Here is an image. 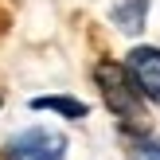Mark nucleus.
<instances>
[{"label":"nucleus","mask_w":160,"mask_h":160,"mask_svg":"<svg viewBox=\"0 0 160 160\" xmlns=\"http://www.w3.org/2000/svg\"><path fill=\"white\" fill-rule=\"evenodd\" d=\"M125 70L133 74V82H137V90L145 94L148 102H156L160 106V47H133L129 59H125Z\"/></svg>","instance_id":"7ed1b4c3"},{"label":"nucleus","mask_w":160,"mask_h":160,"mask_svg":"<svg viewBox=\"0 0 160 160\" xmlns=\"http://www.w3.org/2000/svg\"><path fill=\"white\" fill-rule=\"evenodd\" d=\"M129 160H160V137H137L129 148Z\"/></svg>","instance_id":"423d86ee"},{"label":"nucleus","mask_w":160,"mask_h":160,"mask_svg":"<svg viewBox=\"0 0 160 160\" xmlns=\"http://www.w3.org/2000/svg\"><path fill=\"white\" fill-rule=\"evenodd\" d=\"M31 109H51V113L67 117V121H82L90 113V106L78 98H62V94H47V98H31Z\"/></svg>","instance_id":"20e7f679"},{"label":"nucleus","mask_w":160,"mask_h":160,"mask_svg":"<svg viewBox=\"0 0 160 160\" xmlns=\"http://www.w3.org/2000/svg\"><path fill=\"white\" fill-rule=\"evenodd\" d=\"M145 12H148V0H121L113 8V23L121 31H129V35H137L145 28Z\"/></svg>","instance_id":"39448f33"},{"label":"nucleus","mask_w":160,"mask_h":160,"mask_svg":"<svg viewBox=\"0 0 160 160\" xmlns=\"http://www.w3.org/2000/svg\"><path fill=\"white\" fill-rule=\"evenodd\" d=\"M98 86H102V94H106V106L117 113L121 125L145 117L141 113V98H145V94L137 90V82H133V74L125 67H98Z\"/></svg>","instance_id":"f257e3e1"},{"label":"nucleus","mask_w":160,"mask_h":160,"mask_svg":"<svg viewBox=\"0 0 160 160\" xmlns=\"http://www.w3.org/2000/svg\"><path fill=\"white\" fill-rule=\"evenodd\" d=\"M67 156V137L59 129H23L4 145V160H62Z\"/></svg>","instance_id":"f03ea898"}]
</instances>
